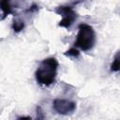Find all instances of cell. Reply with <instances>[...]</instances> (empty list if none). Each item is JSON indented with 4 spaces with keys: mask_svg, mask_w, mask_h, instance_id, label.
Instances as JSON below:
<instances>
[{
    "mask_svg": "<svg viewBox=\"0 0 120 120\" xmlns=\"http://www.w3.org/2000/svg\"><path fill=\"white\" fill-rule=\"evenodd\" d=\"M37 120H45V115L40 106L37 107Z\"/></svg>",
    "mask_w": 120,
    "mask_h": 120,
    "instance_id": "9",
    "label": "cell"
},
{
    "mask_svg": "<svg viewBox=\"0 0 120 120\" xmlns=\"http://www.w3.org/2000/svg\"><path fill=\"white\" fill-rule=\"evenodd\" d=\"M96 43V33L94 28L87 23H81L78 27V34L74 42V48L83 52L90 51Z\"/></svg>",
    "mask_w": 120,
    "mask_h": 120,
    "instance_id": "2",
    "label": "cell"
},
{
    "mask_svg": "<svg viewBox=\"0 0 120 120\" xmlns=\"http://www.w3.org/2000/svg\"><path fill=\"white\" fill-rule=\"evenodd\" d=\"M15 120H32V118L30 116H20V117L16 118Z\"/></svg>",
    "mask_w": 120,
    "mask_h": 120,
    "instance_id": "11",
    "label": "cell"
},
{
    "mask_svg": "<svg viewBox=\"0 0 120 120\" xmlns=\"http://www.w3.org/2000/svg\"><path fill=\"white\" fill-rule=\"evenodd\" d=\"M54 12L56 14L62 16V20L59 22L58 26L64 27L66 29H69L78 18V15H77L76 11L73 9V8L70 6H68V5L59 6V7L55 8Z\"/></svg>",
    "mask_w": 120,
    "mask_h": 120,
    "instance_id": "3",
    "label": "cell"
},
{
    "mask_svg": "<svg viewBox=\"0 0 120 120\" xmlns=\"http://www.w3.org/2000/svg\"><path fill=\"white\" fill-rule=\"evenodd\" d=\"M52 107L58 114L68 115L76 110V102L65 98H55L52 102Z\"/></svg>",
    "mask_w": 120,
    "mask_h": 120,
    "instance_id": "4",
    "label": "cell"
},
{
    "mask_svg": "<svg viewBox=\"0 0 120 120\" xmlns=\"http://www.w3.org/2000/svg\"><path fill=\"white\" fill-rule=\"evenodd\" d=\"M24 26H25L24 22L22 20H21V19H15L13 21V22H12V25H11L13 31L16 32V33H19V32L22 31Z\"/></svg>",
    "mask_w": 120,
    "mask_h": 120,
    "instance_id": "6",
    "label": "cell"
},
{
    "mask_svg": "<svg viewBox=\"0 0 120 120\" xmlns=\"http://www.w3.org/2000/svg\"><path fill=\"white\" fill-rule=\"evenodd\" d=\"M64 55L68 56V57H72V58H78L80 56V51L74 47L68 49V51H66L64 52Z\"/></svg>",
    "mask_w": 120,
    "mask_h": 120,
    "instance_id": "8",
    "label": "cell"
},
{
    "mask_svg": "<svg viewBox=\"0 0 120 120\" xmlns=\"http://www.w3.org/2000/svg\"><path fill=\"white\" fill-rule=\"evenodd\" d=\"M9 14H14L13 8L10 2L6 0L0 1V21L5 20Z\"/></svg>",
    "mask_w": 120,
    "mask_h": 120,
    "instance_id": "5",
    "label": "cell"
},
{
    "mask_svg": "<svg viewBox=\"0 0 120 120\" xmlns=\"http://www.w3.org/2000/svg\"><path fill=\"white\" fill-rule=\"evenodd\" d=\"M38 6L36 4H33L31 7H29L25 10V12L26 13H36V12H38Z\"/></svg>",
    "mask_w": 120,
    "mask_h": 120,
    "instance_id": "10",
    "label": "cell"
},
{
    "mask_svg": "<svg viewBox=\"0 0 120 120\" xmlns=\"http://www.w3.org/2000/svg\"><path fill=\"white\" fill-rule=\"evenodd\" d=\"M58 61L55 57H47L43 59L35 72V78L38 84L43 86H50L55 82Z\"/></svg>",
    "mask_w": 120,
    "mask_h": 120,
    "instance_id": "1",
    "label": "cell"
},
{
    "mask_svg": "<svg viewBox=\"0 0 120 120\" xmlns=\"http://www.w3.org/2000/svg\"><path fill=\"white\" fill-rule=\"evenodd\" d=\"M119 68H120V62H119V52H116L113 60H112V63L111 64V67H110V69L111 71H113V72H117L119 70Z\"/></svg>",
    "mask_w": 120,
    "mask_h": 120,
    "instance_id": "7",
    "label": "cell"
}]
</instances>
